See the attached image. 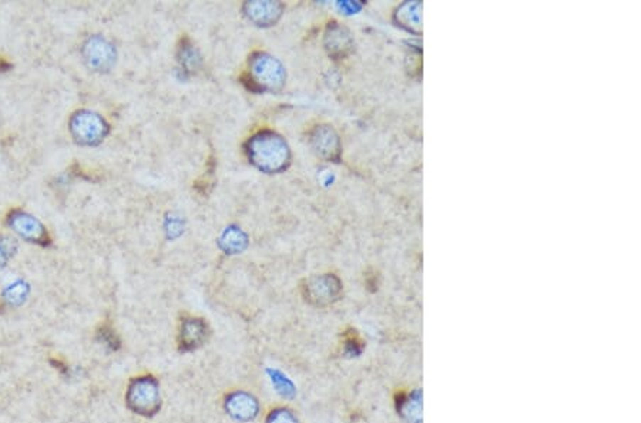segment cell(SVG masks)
Instances as JSON below:
<instances>
[{
    "label": "cell",
    "mask_w": 641,
    "mask_h": 423,
    "mask_svg": "<svg viewBox=\"0 0 641 423\" xmlns=\"http://www.w3.org/2000/svg\"><path fill=\"white\" fill-rule=\"evenodd\" d=\"M110 127L97 113L80 110L70 119V133L82 146H97L109 134Z\"/></svg>",
    "instance_id": "obj_4"
},
{
    "label": "cell",
    "mask_w": 641,
    "mask_h": 423,
    "mask_svg": "<svg viewBox=\"0 0 641 423\" xmlns=\"http://www.w3.org/2000/svg\"><path fill=\"white\" fill-rule=\"evenodd\" d=\"M247 235L237 227H228L220 237V247L227 254H239L247 247Z\"/></svg>",
    "instance_id": "obj_12"
},
{
    "label": "cell",
    "mask_w": 641,
    "mask_h": 423,
    "mask_svg": "<svg viewBox=\"0 0 641 423\" xmlns=\"http://www.w3.org/2000/svg\"><path fill=\"white\" fill-rule=\"evenodd\" d=\"M178 60L185 72H197L201 66V56L190 41H184L180 46Z\"/></svg>",
    "instance_id": "obj_14"
},
{
    "label": "cell",
    "mask_w": 641,
    "mask_h": 423,
    "mask_svg": "<svg viewBox=\"0 0 641 423\" xmlns=\"http://www.w3.org/2000/svg\"><path fill=\"white\" fill-rule=\"evenodd\" d=\"M8 225L23 240L29 242H36L41 245H49L50 237L45 228V225L35 218L33 215L21 211L14 210L8 217Z\"/></svg>",
    "instance_id": "obj_5"
},
{
    "label": "cell",
    "mask_w": 641,
    "mask_h": 423,
    "mask_svg": "<svg viewBox=\"0 0 641 423\" xmlns=\"http://www.w3.org/2000/svg\"><path fill=\"white\" fill-rule=\"evenodd\" d=\"M224 406L227 413L238 422H249L255 419L259 412L258 400L247 392H234L228 395Z\"/></svg>",
    "instance_id": "obj_9"
},
{
    "label": "cell",
    "mask_w": 641,
    "mask_h": 423,
    "mask_svg": "<svg viewBox=\"0 0 641 423\" xmlns=\"http://www.w3.org/2000/svg\"><path fill=\"white\" fill-rule=\"evenodd\" d=\"M28 295H29V287L23 281H18V282L9 285L4 291V299L14 306L22 305L26 301Z\"/></svg>",
    "instance_id": "obj_16"
},
{
    "label": "cell",
    "mask_w": 641,
    "mask_h": 423,
    "mask_svg": "<svg viewBox=\"0 0 641 423\" xmlns=\"http://www.w3.org/2000/svg\"><path fill=\"white\" fill-rule=\"evenodd\" d=\"M245 153L251 164L262 173H281L291 163V150L286 141L271 130L255 133L247 141Z\"/></svg>",
    "instance_id": "obj_1"
},
{
    "label": "cell",
    "mask_w": 641,
    "mask_h": 423,
    "mask_svg": "<svg viewBox=\"0 0 641 423\" xmlns=\"http://www.w3.org/2000/svg\"><path fill=\"white\" fill-rule=\"evenodd\" d=\"M399 412L409 423H421L422 422V406H421V396L416 392L415 395L408 396L404 399L399 405Z\"/></svg>",
    "instance_id": "obj_15"
},
{
    "label": "cell",
    "mask_w": 641,
    "mask_h": 423,
    "mask_svg": "<svg viewBox=\"0 0 641 423\" xmlns=\"http://www.w3.org/2000/svg\"><path fill=\"white\" fill-rule=\"evenodd\" d=\"M9 68H11L9 63H6L4 59H0V72H5V70H8Z\"/></svg>",
    "instance_id": "obj_22"
},
{
    "label": "cell",
    "mask_w": 641,
    "mask_h": 423,
    "mask_svg": "<svg viewBox=\"0 0 641 423\" xmlns=\"http://www.w3.org/2000/svg\"><path fill=\"white\" fill-rule=\"evenodd\" d=\"M269 375H271V380H272V385H274L275 390H276L281 396H284V397H292V396L295 395L293 385L291 383V380H289L286 376H284V375H282L281 372H278V370H269Z\"/></svg>",
    "instance_id": "obj_17"
},
{
    "label": "cell",
    "mask_w": 641,
    "mask_h": 423,
    "mask_svg": "<svg viewBox=\"0 0 641 423\" xmlns=\"http://www.w3.org/2000/svg\"><path fill=\"white\" fill-rule=\"evenodd\" d=\"M83 58L90 69L109 72L116 62V49L104 38L93 36L83 46Z\"/></svg>",
    "instance_id": "obj_6"
},
{
    "label": "cell",
    "mask_w": 641,
    "mask_h": 423,
    "mask_svg": "<svg viewBox=\"0 0 641 423\" xmlns=\"http://www.w3.org/2000/svg\"><path fill=\"white\" fill-rule=\"evenodd\" d=\"M127 407L141 416H154L161 407L160 386L153 376H139L130 380L126 392Z\"/></svg>",
    "instance_id": "obj_3"
},
{
    "label": "cell",
    "mask_w": 641,
    "mask_h": 423,
    "mask_svg": "<svg viewBox=\"0 0 641 423\" xmlns=\"http://www.w3.org/2000/svg\"><path fill=\"white\" fill-rule=\"evenodd\" d=\"M0 311H2V302H0Z\"/></svg>",
    "instance_id": "obj_23"
},
{
    "label": "cell",
    "mask_w": 641,
    "mask_h": 423,
    "mask_svg": "<svg viewBox=\"0 0 641 423\" xmlns=\"http://www.w3.org/2000/svg\"><path fill=\"white\" fill-rule=\"evenodd\" d=\"M350 35L341 28H330L325 36V46L333 56L345 55L350 49Z\"/></svg>",
    "instance_id": "obj_13"
},
{
    "label": "cell",
    "mask_w": 641,
    "mask_h": 423,
    "mask_svg": "<svg viewBox=\"0 0 641 423\" xmlns=\"http://www.w3.org/2000/svg\"><path fill=\"white\" fill-rule=\"evenodd\" d=\"M97 339H99V342H102L103 345L109 346L113 350L120 348V339L117 338L116 332L112 328H109V326H103V328L99 329Z\"/></svg>",
    "instance_id": "obj_20"
},
{
    "label": "cell",
    "mask_w": 641,
    "mask_h": 423,
    "mask_svg": "<svg viewBox=\"0 0 641 423\" xmlns=\"http://www.w3.org/2000/svg\"><path fill=\"white\" fill-rule=\"evenodd\" d=\"M16 250L18 244L15 240L6 235H0V269L6 267L9 258L16 252Z\"/></svg>",
    "instance_id": "obj_18"
},
{
    "label": "cell",
    "mask_w": 641,
    "mask_h": 423,
    "mask_svg": "<svg viewBox=\"0 0 641 423\" xmlns=\"http://www.w3.org/2000/svg\"><path fill=\"white\" fill-rule=\"evenodd\" d=\"M208 326L203 319L187 318L183 321L178 335V345L183 352H191L205 343L208 338Z\"/></svg>",
    "instance_id": "obj_10"
},
{
    "label": "cell",
    "mask_w": 641,
    "mask_h": 423,
    "mask_svg": "<svg viewBox=\"0 0 641 423\" xmlns=\"http://www.w3.org/2000/svg\"><path fill=\"white\" fill-rule=\"evenodd\" d=\"M266 423H299L296 416L285 407H278L274 409L268 417H266Z\"/></svg>",
    "instance_id": "obj_19"
},
{
    "label": "cell",
    "mask_w": 641,
    "mask_h": 423,
    "mask_svg": "<svg viewBox=\"0 0 641 423\" xmlns=\"http://www.w3.org/2000/svg\"><path fill=\"white\" fill-rule=\"evenodd\" d=\"M312 150L323 159L334 160L340 153V141L335 132L328 126L316 127L309 136Z\"/></svg>",
    "instance_id": "obj_11"
},
{
    "label": "cell",
    "mask_w": 641,
    "mask_h": 423,
    "mask_svg": "<svg viewBox=\"0 0 641 423\" xmlns=\"http://www.w3.org/2000/svg\"><path fill=\"white\" fill-rule=\"evenodd\" d=\"M285 69L274 56L257 52L249 58L245 80L249 82V89L252 92H279L285 85Z\"/></svg>",
    "instance_id": "obj_2"
},
{
    "label": "cell",
    "mask_w": 641,
    "mask_h": 423,
    "mask_svg": "<svg viewBox=\"0 0 641 423\" xmlns=\"http://www.w3.org/2000/svg\"><path fill=\"white\" fill-rule=\"evenodd\" d=\"M244 15L247 19L259 28L275 25L284 12V5L279 2H247L244 5Z\"/></svg>",
    "instance_id": "obj_8"
},
{
    "label": "cell",
    "mask_w": 641,
    "mask_h": 423,
    "mask_svg": "<svg viewBox=\"0 0 641 423\" xmlns=\"http://www.w3.org/2000/svg\"><path fill=\"white\" fill-rule=\"evenodd\" d=\"M341 291L340 281L333 275L312 277L303 287V295L315 305H328L337 299Z\"/></svg>",
    "instance_id": "obj_7"
},
{
    "label": "cell",
    "mask_w": 641,
    "mask_h": 423,
    "mask_svg": "<svg viewBox=\"0 0 641 423\" xmlns=\"http://www.w3.org/2000/svg\"><path fill=\"white\" fill-rule=\"evenodd\" d=\"M167 228H173L171 230V237H177L181 234V223L177 218H171V221H168V227Z\"/></svg>",
    "instance_id": "obj_21"
}]
</instances>
